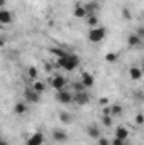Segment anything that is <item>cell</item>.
Instances as JSON below:
<instances>
[{"mask_svg": "<svg viewBox=\"0 0 144 145\" xmlns=\"http://www.w3.org/2000/svg\"><path fill=\"white\" fill-rule=\"evenodd\" d=\"M56 66L61 68V69H65V71H68V72L75 71V69L80 66V57H78L76 54H73V52H68L66 56L56 59Z\"/></svg>", "mask_w": 144, "mask_h": 145, "instance_id": "cell-1", "label": "cell"}, {"mask_svg": "<svg viewBox=\"0 0 144 145\" xmlns=\"http://www.w3.org/2000/svg\"><path fill=\"white\" fill-rule=\"evenodd\" d=\"M105 36H107V29L105 27H93L88 32V40L97 44V42H102L105 39Z\"/></svg>", "mask_w": 144, "mask_h": 145, "instance_id": "cell-2", "label": "cell"}, {"mask_svg": "<svg viewBox=\"0 0 144 145\" xmlns=\"http://www.w3.org/2000/svg\"><path fill=\"white\" fill-rule=\"evenodd\" d=\"M51 86H53L56 91H63V89H66V79H65V76H61V74H54V76L51 78Z\"/></svg>", "mask_w": 144, "mask_h": 145, "instance_id": "cell-3", "label": "cell"}, {"mask_svg": "<svg viewBox=\"0 0 144 145\" xmlns=\"http://www.w3.org/2000/svg\"><path fill=\"white\" fill-rule=\"evenodd\" d=\"M24 98H26L29 103H39V101H41V93H37L34 88H26Z\"/></svg>", "mask_w": 144, "mask_h": 145, "instance_id": "cell-4", "label": "cell"}, {"mask_svg": "<svg viewBox=\"0 0 144 145\" xmlns=\"http://www.w3.org/2000/svg\"><path fill=\"white\" fill-rule=\"evenodd\" d=\"M73 96L68 89H63V91H58V95H56V100L59 101V103H63V105H70L73 101Z\"/></svg>", "mask_w": 144, "mask_h": 145, "instance_id": "cell-5", "label": "cell"}, {"mask_svg": "<svg viewBox=\"0 0 144 145\" xmlns=\"http://www.w3.org/2000/svg\"><path fill=\"white\" fill-rule=\"evenodd\" d=\"M42 144H44V135H42L41 132L32 133V135L27 138V142H26V145H42Z\"/></svg>", "mask_w": 144, "mask_h": 145, "instance_id": "cell-6", "label": "cell"}, {"mask_svg": "<svg viewBox=\"0 0 144 145\" xmlns=\"http://www.w3.org/2000/svg\"><path fill=\"white\" fill-rule=\"evenodd\" d=\"M80 81L83 83L85 88H92V86L95 84V78H93L90 72H87V71H81V79H80Z\"/></svg>", "mask_w": 144, "mask_h": 145, "instance_id": "cell-7", "label": "cell"}, {"mask_svg": "<svg viewBox=\"0 0 144 145\" xmlns=\"http://www.w3.org/2000/svg\"><path fill=\"white\" fill-rule=\"evenodd\" d=\"M73 101H75L76 105H87V103L90 101V96H88L85 91H81V93H75Z\"/></svg>", "mask_w": 144, "mask_h": 145, "instance_id": "cell-8", "label": "cell"}, {"mask_svg": "<svg viewBox=\"0 0 144 145\" xmlns=\"http://www.w3.org/2000/svg\"><path fill=\"white\" fill-rule=\"evenodd\" d=\"M73 15H75L76 19H85V17L88 15V12H87L85 5H81V3H76V5H75V10H73Z\"/></svg>", "mask_w": 144, "mask_h": 145, "instance_id": "cell-9", "label": "cell"}, {"mask_svg": "<svg viewBox=\"0 0 144 145\" xmlns=\"http://www.w3.org/2000/svg\"><path fill=\"white\" fill-rule=\"evenodd\" d=\"M12 20H14V14L7 8H2L0 10V22L2 24H10Z\"/></svg>", "mask_w": 144, "mask_h": 145, "instance_id": "cell-10", "label": "cell"}, {"mask_svg": "<svg viewBox=\"0 0 144 145\" xmlns=\"http://www.w3.org/2000/svg\"><path fill=\"white\" fill-rule=\"evenodd\" d=\"M87 133H88V137H90V138H93V140H98V138L102 137V132H100V128H98V127H95V125H88V128H87Z\"/></svg>", "mask_w": 144, "mask_h": 145, "instance_id": "cell-11", "label": "cell"}, {"mask_svg": "<svg viewBox=\"0 0 144 145\" xmlns=\"http://www.w3.org/2000/svg\"><path fill=\"white\" fill-rule=\"evenodd\" d=\"M53 140H54V142L63 144V142H66V140H68V133H66V132H63V130H53Z\"/></svg>", "mask_w": 144, "mask_h": 145, "instance_id": "cell-12", "label": "cell"}, {"mask_svg": "<svg viewBox=\"0 0 144 145\" xmlns=\"http://www.w3.org/2000/svg\"><path fill=\"white\" fill-rule=\"evenodd\" d=\"M144 71L141 68H137V66H132L131 69H129V76H131V79H134V81H139L141 78H143Z\"/></svg>", "mask_w": 144, "mask_h": 145, "instance_id": "cell-13", "label": "cell"}, {"mask_svg": "<svg viewBox=\"0 0 144 145\" xmlns=\"http://www.w3.org/2000/svg\"><path fill=\"white\" fill-rule=\"evenodd\" d=\"M115 137H117V138H120V140H127V138H129V130H127L126 127H122V125H120V127H117V128H115Z\"/></svg>", "mask_w": 144, "mask_h": 145, "instance_id": "cell-14", "label": "cell"}, {"mask_svg": "<svg viewBox=\"0 0 144 145\" xmlns=\"http://www.w3.org/2000/svg\"><path fill=\"white\" fill-rule=\"evenodd\" d=\"M141 42H143V39L137 36L136 32H134V34H131V36L127 37V44H129L131 47H139V46H141Z\"/></svg>", "mask_w": 144, "mask_h": 145, "instance_id": "cell-15", "label": "cell"}, {"mask_svg": "<svg viewBox=\"0 0 144 145\" xmlns=\"http://www.w3.org/2000/svg\"><path fill=\"white\" fill-rule=\"evenodd\" d=\"M14 113H15V115H19V116L26 115V113H27V105H26V103H22V101H20V103H17V105L14 106Z\"/></svg>", "mask_w": 144, "mask_h": 145, "instance_id": "cell-16", "label": "cell"}, {"mask_svg": "<svg viewBox=\"0 0 144 145\" xmlns=\"http://www.w3.org/2000/svg\"><path fill=\"white\" fill-rule=\"evenodd\" d=\"M59 121L65 123V125H68V123L73 121V116L70 115V113H66V111H61V113H59Z\"/></svg>", "mask_w": 144, "mask_h": 145, "instance_id": "cell-17", "label": "cell"}, {"mask_svg": "<svg viewBox=\"0 0 144 145\" xmlns=\"http://www.w3.org/2000/svg\"><path fill=\"white\" fill-rule=\"evenodd\" d=\"M85 8H87L88 15H93V14L98 10V3H95V2H88V3L85 5Z\"/></svg>", "mask_w": 144, "mask_h": 145, "instance_id": "cell-18", "label": "cell"}, {"mask_svg": "<svg viewBox=\"0 0 144 145\" xmlns=\"http://www.w3.org/2000/svg\"><path fill=\"white\" fill-rule=\"evenodd\" d=\"M49 52L53 54V56H56V57H63V56H66L68 52L66 51H63L61 47H49Z\"/></svg>", "mask_w": 144, "mask_h": 145, "instance_id": "cell-19", "label": "cell"}, {"mask_svg": "<svg viewBox=\"0 0 144 145\" xmlns=\"http://www.w3.org/2000/svg\"><path fill=\"white\" fill-rule=\"evenodd\" d=\"M87 22H88L90 29H93V27H98V19H97V15H95V14H93V15H88Z\"/></svg>", "mask_w": 144, "mask_h": 145, "instance_id": "cell-20", "label": "cell"}, {"mask_svg": "<svg viewBox=\"0 0 144 145\" xmlns=\"http://www.w3.org/2000/svg\"><path fill=\"white\" fill-rule=\"evenodd\" d=\"M32 88L36 89L37 93H42V91L46 89V86H44V83H42V81H36V83L32 84Z\"/></svg>", "mask_w": 144, "mask_h": 145, "instance_id": "cell-21", "label": "cell"}, {"mask_svg": "<svg viewBox=\"0 0 144 145\" xmlns=\"http://www.w3.org/2000/svg\"><path fill=\"white\" fill-rule=\"evenodd\" d=\"M110 108H112V116H119V115H122V106H120V105H112Z\"/></svg>", "mask_w": 144, "mask_h": 145, "instance_id": "cell-22", "label": "cell"}, {"mask_svg": "<svg viewBox=\"0 0 144 145\" xmlns=\"http://www.w3.org/2000/svg\"><path fill=\"white\" fill-rule=\"evenodd\" d=\"M71 86L75 88V91H76V93H81V91H85V86H83V83H81V81H76V83H73Z\"/></svg>", "mask_w": 144, "mask_h": 145, "instance_id": "cell-23", "label": "cell"}, {"mask_svg": "<svg viewBox=\"0 0 144 145\" xmlns=\"http://www.w3.org/2000/svg\"><path fill=\"white\" fill-rule=\"evenodd\" d=\"M102 123H104V127H112V115H104Z\"/></svg>", "mask_w": 144, "mask_h": 145, "instance_id": "cell-24", "label": "cell"}, {"mask_svg": "<svg viewBox=\"0 0 144 145\" xmlns=\"http://www.w3.org/2000/svg\"><path fill=\"white\" fill-rule=\"evenodd\" d=\"M105 61H107V63H115V61H117V54H115V52H107V54H105Z\"/></svg>", "mask_w": 144, "mask_h": 145, "instance_id": "cell-25", "label": "cell"}, {"mask_svg": "<svg viewBox=\"0 0 144 145\" xmlns=\"http://www.w3.org/2000/svg\"><path fill=\"white\" fill-rule=\"evenodd\" d=\"M27 76L29 78H37V68H34V66L27 68Z\"/></svg>", "mask_w": 144, "mask_h": 145, "instance_id": "cell-26", "label": "cell"}, {"mask_svg": "<svg viewBox=\"0 0 144 145\" xmlns=\"http://www.w3.org/2000/svg\"><path fill=\"white\" fill-rule=\"evenodd\" d=\"M127 142V140H120V138H117V137H114L112 140H110V145H124Z\"/></svg>", "mask_w": 144, "mask_h": 145, "instance_id": "cell-27", "label": "cell"}, {"mask_svg": "<svg viewBox=\"0 0 144 145\" xmlns=\"http://www.w3.org/2000/svg\"><path fill=\"white\" fill-rule=\"evenodd\" d=\"M97 145H110V140L105 138V137H100V138L97 140Z\"/></svg>", "mask_w": 144, "mask_h": 145, "instance_id": "cell-28", "label": "cell"}, {"mask_svg": "<svg viewBox=\"0 0 144 145\" xmlns=\"http://www.w3.org/2000/svg\"><path fill=\"white\" fill-rule=\"evenodd\" d=\"M136 123H137V125H143L144 123V115L143 113H137V115H136Z\"/></svg>", "mask_w": 144, "mask_h": 145, "instance_id": "cell-29", "label": "cell"}, {"mask_svg": "<svg viewBox=\"0 0 144 145\" xmlns=\"http://www.w3.org/2000/svg\"><path fill=\"white\" fill-rule=\"evenodd\" d=\"M122 15L126 17V20H131V14H129V10H127V8H122Z\"/></svg>", "mask_w": 144, "mask_h": 145, "instance_id": "cell-30", "label": "cell"}, {"mask_svg": "<svg viewBox=\"0 0 144 145\" xmlns=\"http://www.w3.org/2000/svg\"><path fill=\"white\" fill-rule=\"evenodd\" d=\"M136 34L143 39V37H144V27H137V29H136Z\"/></svg>", "mask_w": 144, "mask_h": 145, "instance_id": "cell-31", "label": "cell"}, {"mask_svg": "<svg viewBox=\"0 0 144 145\" xmlns=\"http://www.w3.org/2000/svg\"><path fill=\"white\" fill-rule=\"evenodd\" d=\"M102 113H104V115H112V108H110V106H104Z\"/></svg>", "mask_w": 144, "mask_h": 145, "instance_id": "cell-32", "label": "cell"}, {"mask_svg": "<svg viewBox=\"0 0 144 145\" xmlns=\"http://www.w3.org/2000/svg\"><path fill=\"white\" fill-rule=\"evenodd\" d=\"M100 105H102V106H108V98H105V96L100 98Z\"/></svg>", "mask_w": 144, "mask_h": 145, "instance_id": "cell-33", "label": "cell"}, {"mask_svg": "<svg viewBox=\"0 0 144 145\" xmlns=\"http://www.w3.org/2000/svg\"><path fill=\"white\" fill-rule=\"evenodd\" d=\"M5 2H7V0H0V7H2V8H5Z\"/></svg>", "mask_w": 144, "mask_h": 145, "instance_id": "cell-34", "label": "cell"}, {"mask_svg": "<svg viewBox=\"0 0 144 145\" xmlns=\"http://www.w3.org/2000/svg\"><path fill=\"white\" fill-rule=\"evenodd\" d=\"M0 145H9V142H7L5 138H2V142H0Z\"/></svg>", "mask_w": 144, "mask_h": 145, "instance_id": "cell-35", "label": "cell"}, {"mask_svg": "<svg viewBox=\"0 0 144 145\" xmlns=\"http://www.w3.org/2000/svg\"><path fill=\"white\" fill-rule=\"evenodd\" d=\"M124 145H129V144H127V142H126V144H124Z\"/></svg>", "mask_w": 144, "mask_h": 145, "instance_id": "cell-36", "label": "cell"}, {"mask_svg": "<svg viewBox=\"0 0 144 145\" xmlns=\"http://www.w3.org/2000/svg\"><path fill=\"white\" fill-rule=\"evenodd\" d=\"M143 71H144V64H143Z\"/></svg>", "mask_w": 144, "mask_h": 145, "instance_id": "cell-37", "label": "cell"}]
</instances>
